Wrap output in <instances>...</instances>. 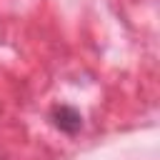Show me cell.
<instances>
[{"mask_svg":"<svg viewBox=\"0 0 160 160\" xmlns=\"http://www.w3.org/2000/svg\"><path fill=\"white\" fill-rule=\"evenodd\" d=\"M55 125L60 128V130H65V132H78L80 130V125H82V118H80V112L75 110V108H68V105H62V108H58L55 110Z\"/></svg>","mask_w":160,"mask_h":160,"instance_id":"1","label":"cell"}]
</instances>
